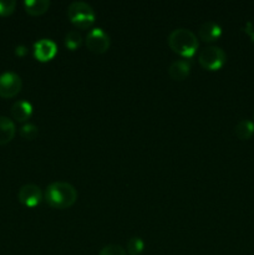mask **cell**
I'll return each instance as SVG.
<instances>
[{"label": "cell", "mask_w": 254, "mask_h": 255, "mask_svg": "<svg viewBox=\"0 0 254 255\" xmlns=\"http://www.w3.org/2000/svg\"><path fill=\"white\" fill-rule=\"evenodd\" d=\"M198 61L203 69L209 71L219 70L227 61V55L224 50L219 46H207L199 52Z\"/></svg>", "instance_id": "277c9868"}, {"label": "cell", "mask_w": 254, "mask_h": 255, "mask_svg": "<svg viewBox=\"0 0 254 255\" xmlns=\"http://www.w3.org/2000/svg\"><path fill=\"white\" fill-rule=\"evenodd\" d=\"M15 124L6 116H0V144H6L14 138Z\"/></svg>", "instance_id": "7c38bea8"}, {"label": "cell", "mask_w": 254, "mask_h": 255, "mask_svg": "<svg viewBox=\"0 0 254 255\" xmlns=\"http://www.w3.org/2000/svg\"><path fill=\"white\" fill-rule=\"evenodd\" d=\"M24 7L27 14L41 15L49 10L50 1L49 0H25Z\"/></svg>", "instance_id": "4fadbf2b"}, {"label": "cell", "mask_w": 254, "mask_h": 255, "mask_svg": "<svg viewBox=\"0 0 254 255\" xmlns=\"http://www.w3.org/2000/svg\"><path fill=\"white\" fill-rule=\"evenodd\" d=\"M191 71V62L187 60H176L168 67V74L176 81H182L186 79Z\"/></svg>", "instance_id": "30bf717a"}, {"label": "cell", "mask_w": 254, "mask_h": 255, "mask_svg": "<svg viewBox=\"0 0 254 255\" xmlns=\"http://www.w3.org/2000/svg\"><path fill=\"white\" fill-rule=\"evenodd\" d=\"M82 44V36L77 30H71L65 36V45L67 49L76 50Z\"/></svg>", "instance_id": "2e32d148"}, {"label": "cell", "mask_w": 254, "mask_h": 255, "mask_svg": "<svg viewBox=\"0 0 254 255\" xmlns=\"http://www.w3.org/2000/svg\"><path fill=\"white\" fill-rule=\"evenodd\" d=\"M15 54H16L17 56H24V55L27 54V49L24 45H19V46H16V49H15Z\"/></svg>", "instance_id": "ffe728a7"}, {"label": "cell", "mask_w": 254, "mask_h": 255, "mask_svg": "<svg viewBox=\"0 0 254 255\" xmlns=\"http://www.w3.org/2000/svg\"><path fill=\"white\" fill-rule=\"evenodd\" d=\"M67 16L79 29H89L95 21V10L86 1H72L67 7Z\"/></svg>", "instance_id": "3957f363"}, {"label": "cell", "mask_w": 254, "mask_h": 255, "mask_svg": "<svg viewBox=\"0 0 254 255\" xmlns=\"http://www.w3.org/2000/svg\"><path fill=\"white\" fill-rule=\"evenodd\" d=\"M99 255H126V249L122 248L120 244H107L101 248Z\"/></svg>", "instance_id": "ac0fdd59"}, {"label": "cell", "mask_w": 254, "mask_h": 255, "mask_svg": "<svg viewBox=\"0 0 254 255\" xmlns=\"http://www.w3.org/2000/svg\"><path fill=\"white\" fill-rule=\"evenodd\" d=\"M168 45L174 52L181 56L191 57L198 49V40L192 30L178 27L169 34Z\"/></svg>", "instance_id": "7a4b0ae2"}, {"label": "cell", "mask_w": 254, "mask_h": 255, "mask_svg": "<svg viewBox=\"0 0 254 255\" xmlns=\"http://www.w3.org/2000/svg\"><path fill=\"white\" fill-rule=\"evenodd\" d=\"M15 6H16L15 0H0V15L1 16H7V15L12 14Z\"/></svg>", "instance_id": "d6986e66"}, {"label": "cell", "mask_w": 254, "mask_h": 255, "mask_svg": "<svg viewBox=\"0 0 254 255\" xmlns=\"http://www.w3.org/2000/svg\"><path fill=\"white\" fill-rule=\"evenodd\" d=\"M17 199L21 204L26 207H35L41 202L42 199V192L39 186L34 183L24 184L21 188L19 189L17 193Z\"/></svg>", "instance_id": "52a82bcc"}, {"label": "cell", "mask_w": 254, "mask_h": 255, "mask_svg": "<svg viewBox=\"0 0 254 255\" xmlns=\"http://www.w3.org/2000/svg\"><path fill=\"white\" fill-rule=\"evenodd\" d=\"M221 35H222V27L219 26L217 22L212 21V20H209V21H204L198 29L199 39L203 40V41L206 42L216 41Z\"/></svg>", "instance_id": "9c48e42d"}, {"label": "cell", "mask_w": 254, "mask_h": 255, "mask_svg": "<svg viewBox=\"0 0 254 255\" xmlns=\"http://www.w3.org/2000/svg\"><path fill=\"white\" fill-rule=\"evenodd\" d=\"M144 248V242L142 241L141 237H131L127 242V247H126V253H128L129 255H139L143 252Z\"/></svg>", "instance_id": "9a60e30c"}, {"label": "cell", "mask_w": 254, "mask_h": 255, "mask_svg": "<svg viewBox=\"0 0 254 255\" xmlns=\"http://www.w3.org/2000/svg\"><path fill=\"white\" fill-rule=\"evenodd\" d=\"M19 133L24 139L31 141V139L36 138L37 133H39V128L34 124H25L20 127Z\"/></svg>", "instance_id": "e0dca14e"}, {"label": "cell", "mask_w": 254, "mask_h": 255, "mask_svg": "<svg viewBox=\"0 0 254 255\" xmlns=\"http://www.w3.org/2000/svg\"><path fill=\"white\" fill-rule=\"evenodd\" d=\"M32 114V106L30 102L25 101V100H19V101L14 102L11 106V115L14 120L17 122H25L30 119Z\"/></svg>", "instance_id": "8fae6325"}, {"label": "cell", "mask_w": 254, "mask_h": 255, "mask_svg": "<svg viewBox=\"0 0 254 255\" xmlns=\"http://www.w3.org/2000/svg\"><path fill=\"white\" fill-rule=\"evenodd\" d=\"M234 132H236V136L238 137L242 141H246V139H249L254 133V124L251 121V120H241V121L237 124L236 128H234Z\"/></svg>", "instance_id": "5bb4252c"}, {"label": "cell", "mask_w": 254, "mask_h": 255, "mask_svg": "<svg viewBox=\"0 0 254 255\" xmlns=\"http://www.w3.org/2000/svg\"><path fill=\"white\" fill-rule=\"evenodd\" d=\"M76 188L67 182H52L45 189V201L52 208H69L76 202Z\"/></svg>", "instance_id": "6da1fadb"}, {"label": "cell", "mask_w": 254, "mask_h": 255, "mask_svg": "<svg viewBox=\"0 0 254 255\" xmlns=\"http://www.w3.org/2000/svg\"><path fill=\"white\" fill-rule=\"evenodd\" d=\"M57 45L51 39H40L34 44V56L39 61H49L56 55Z\"/></svg>", "instance_id": "ba28073f"}, {"label": "cell", "mask_w": 254, "mask_h": 255, "mask_svg": "<svg viewBox=\"0 0 254 255\" xmlns=\"http://www.w3.org/2000/svg\"><path fill=\"white\" fill-rule=\"evenodd\" d=\"M22 87L21 77L11 71L0 75V97L11 99L16 96Z\"/></svg>", "instance_id": "8992f818"}, {"label": "cell", "mask_w": 254, "mask_h": 255, "mask_svg": "<svg viewBox=\"0 0 254 255\" xmlns=\"http://www.w3.org/2000/svg\"><path fill=\"white\" fill-rule=\"evenodd\" d=\"M87 49L95 54H104L110 47V36L101 27H92L86 35Z\"/></svg>", "instance_id": "5b68a950"}]
</instances>
